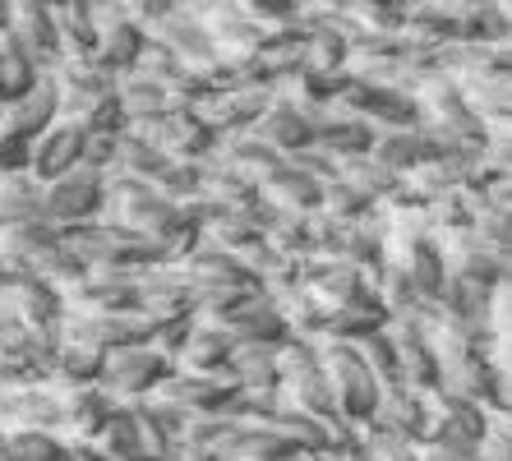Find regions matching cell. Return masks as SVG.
<instances>
[{"instance_id": "22", "label": "cell", "mask_w": 512, "mask_h": 461, "mask_svg": "<svg viewBox=\"0 0 512 461\" xmlns=\"http://www.w3.org/2000/svg\"><path fill=\"white\" fill-rule=\"evenodd\" d=\"M65 443L42 429H5L0 434V461H65Z\"/></svg>"}, {"instance_id": "19", "label": "cell", "mask_w": 512, "mask_h": 461, "mask_svg": "<svg viewBox=\"0 0 512 461\" xmlns=\"http://www.w3.org/2000/svg\"><path fill=\"white\" fill-rule=\"evenodd\" d=\"M116 102H120V111H125V120H143V116H162V111H171L167 83L148 79V74H139V70H130L116 83Z\"/></svg>"}, {"instance_id": "5", "label": "cell", "mask_w": 512, "mask_h": 461, "mask_svg": "<svg viewBox=\"0 0 512 461\" xmlns=\"http://www.w3.org/2000/svg\"><path fill=\"white\" fill-rule=\"evenodd\" d=\"M439 388L476 406H508V374L489 365L485 355H462L439 365Z\"/></svg>"}, {"instance_id": "25", "label": "cell", "mask_w": 512, "mask_h": 461, "mask_svg": "<svg viewBox=\"0 0 512 461\" xmlns=\"http://www.w3.org/2000/svg\"><path fill=\"white\" fill-rule=\"evenodd\" d=\"M134 438H139V457L143 461H162L171 448H176V438L153 420V411L143 402H134Z\"/></svg>"}, {"instance_id": "11", "label": "cell", "mask_w": 512, "mask_h": 461, "mask_svg": "<svg viewBox=\"0 0 512 461\" xmlns=\"http://www.w3.org/2000/svg\"><path fill=\"white\" fill-rule=\"evenodd\" d=\"M370 157H379L383 166H393L397 176H406V171H416L420 162H434V157H443V148L429 139L420 125H416V130H374Z\"/></svg>"}, {"instance_id": "18", "label": "cell", "mask_w": 512, "mask_h": 461, "mask_svg": "<svg viewBox=\"0 0 512 461\" xmlns=\"http://www.w3.org/2000/svg\"><path fill=\"white\" fill-rule=\"evenodd\" d=\"M263 240H268L273 254H282V259H310L314 254L310 213H282V208H273V217L263 222Z\"/></svg>"}, {"instance_id": "21", "label": "cell", "mask_w": 512, "mask_h": 461, "mask_svg": "<svg viewBox=\"0 0 512 461\" xmlns=\"http://www.w3.org/2000/svg\"><path fill=\"white\" fill-rule=\"evenodd\" d=\"M107 461H134L139 457V438H134V406H111V415L102 420V429L93 434V443Z\"/></svg>"}, {"instance_id": "4", "label": "cell", "mask_w": 512, "mask_h": 461, "mask_svg": "<svg viewBox=\"0 0 512 461\" xmlns=\"http://www.w3.org/2000/svg\"><path fill=\"white\" fill-rule=\"evenodd\" d=\"M0 291H5L10 309L19 314V323L28 332H56L60 319H65V296L51 282H42L37 272H10Z\"/></svg>"}, {"instance_id": "8", "label": "cell", "mask_w": 512, "mask_h": 461, "mask_svg": "<svg viewBox=\"0 0 512 461\" xmlns=\"http://www.w3.org/2000/svg\"><path fill=\"white\" fill-rule=\"evenodd\" d=\"M365 425L383 429V434H397V438H411V443H420V438L429 434V415H425L420 392L393 383V388H379V397H374V411H370V420H365Z\"/></svg>"}, {"instance_id": "6", "label": "cell", "mask_w": 512, "mask_h": 461, "mask_svg": "<svg viewBox=\"0 0 512 461\" xmlns=\"http://www.w3.org/2000/svg\"><path fill=\"white\" fill-rule=\"evenodd\" d=\"M84 125L79 120H51L47 130L33 139V153H28V176L33 180H56L65 176L70 166H79V153H84Z\"/></svg>"}, {"instance_id": "24", "label": "cell", "mask_w": 512, "mask_h": 461, "mask_svg": "<svg viewBox=\"0 0 512 461\" xmlns=\"http://www.w3.org/2000/svg\"><path fill=\"white\" fill-rule=\"evenodd\" d=\"M379 203H370L365 194H356L346 180H328L323 185V213L328 217H342V222H360V217H370Z\"/></svg>"}, {"instance_id": "26", "label": "cell", "mask_w": 512, "mask_h": 461, "mask_svg": "<svg viewBox=\"0 0 512 461\" xmlns=\"http://www.w3.org/2000/svg\"><path fill=\"white\" fill-rule=\"evenodd\" d=\"M416 457L420 461H476V443H462V438H448V434H429L416 443Z\"/></svg>"}, {"instance_id": "30", "label": "cell", "mask_w": 512, "mask_h": 461, "mask_svg": "<svg viewBox=\"0 0 512 461\" xmlns=\"http://www.w3.org/2000/svg\"><path fill=\"white\" fill-rule=\"evenodd\" d=\"M134 461H143V457H134Z\"/></svg>"}, {"instance_id": "9", "label": "cell", "mask_w": 512, "mask_h": 461, "mask_svg": "<svg viewBox=\"0 0 512 461\" xmlns=\"http://www.w3.org/2000/svg\"><path fill=\"white\" fill-rule=\"evenodd\" d=\"M231 346H236L231 332H222L217 323L194 319L190 332H185V342H180L176 355H171V369H180V374H217V369L227 365Z\"/></svg>"}, {"instance_id": "12", "label": "cell", "mask_w": 512, "mask_h": 461, "mask_svg": "<svg viewBox=\"0 0 512 461\" xmlns=\"http://www.w3.org/2000/svg\"><path fill=\"white\" fill-rule=\"evenodd\" d=\"M60 240V226L37 217V222H14L0 226V268L5 272H28V263Z\"/></svg>"}, {"instance_id": "2", "label": "cell", "mask_w": 512, "mask_h": 461, "mask_svg": "<svg viewBox=\"0 0 512 461\" xmlns=\"http://www.w3.org/2000/svg\"><path fill=\"white\" fill-rule=\"evenodd\" d=\"M167 369H171V360L157 346H148V342L116 346V351H107L102 369H97V388L107 392L116 406H134L167 379Z\"/></svg>"}, {"instance_id": "7", "label": "cell", "mask_w": 512, "mask_h": 461, "mask_svg": "<svg viewBox=\"0 0 512 461\" xmlns=\"http://www.w3.org/2000/svg\"><path fill=\"white\" fill-rule=\"evenodd\" d=\"M383 332H388V342H393V351H397V383L411 388V392L434 388V383H439V360H434V351L425 346L420 323L388 319L383 323Z\"/></svg>"}, {"instance_id": "23", "label": "cell", "mask_w": 512, "mask_h": 461, "mask_svg": "<svg viewBox=\"0 0 512 461\" xmlns=\"http://www.w3.org/2000/svg\"><path fill=\"white\" fill-rule=\"evenodd\" d=\"M356 346V355L365 360V369H370V379L379 383V388H393L397 383V351H393V342H388V332H370V337H360V342H351Z\"/></svg>"}, {"instance_id": "29", "label": "cell", "mask_w": 512, "mask_h": 461, "mask_svg": "<svg viewBox=\"0 0 512 461\" xmlns=\"http://www.w3.org/2000/svg\"><path fill=\"white\" fill-rule=\"evenodd\" d=\"M171 5H185V0H171Z\"/></svg>"}, {"instance_id": "3", "label": "cell", "mask_w": 512, "mask_h": 461, "mask_svg": "<svg viewBox=\"0 0 512 461\" xmlns=\"http://www.w3.org/2000/svg\"><path fill=\"white\" fill-rule=\"evenodd\" d=\"M102 213V171L93 166H70L65 176L47 180V194H42V217L56 226H79L93 222Z\"/></svg>"}, {"instance_id": "10", "label": "cell", "mask_w": 512, "mask_h": 461, "mask_svg": "<svg viewBox=\"0 0 512 461\" xmlns=\"http://www.w3.org/2000/svg\"><path fill=\"white\" fill-rule=\"evenodd\" d=\"M259 194L273 203V208H282V213H319L323 208V185L314 176H305V171H296L291 162L268 171V176L259 180Z\"/></svg>"}, {"instance_id": "16", "label": "cell", "mask_w": 512, "mask_h": 461, "mask_svg": "<svg viewBox=\"0 0 512 461\" xmlns=\"http://www.w3.org/2000/svg\"><path fill=\"white\" fill-rule=\"evenodd\" d=\"M42 194H47V185L33 180L28 171H5L0 176V226L37 222L42 217Z\"/></svg>"}, {"instance_id": "28", "label": "cell", "mask_w": 512, "mask_h": 461, "mask_svg": "<svg viewBox=\"0 0 512 461\" xmlns=\"http://www.w3.org/2000/svg\"><path fill=\"white\" fill-rule=\"evenodd\" d=\"M162 461H217V457H213V452H203V448H190V443H176V448H171Z\"/></svg>"}, {"instance_id": "20", "label": "cell", "mask_w": 512, "mask_h": 461, "mask_svg": "<svg viewBox=\"0 0 512 461\" xmlns=\"http://www.w3.org/2000/svg\"><path fill=\"white\" fill-rule=\"evenodd\" d=\"M28 272H37L42 282H51L60 291V296H74L79 286H84V277H88V263L74 254V249H65L56 240L51 249H42L33 263H28Z\"/></svg>"}, {"instance_id": "17", "label": "cell", "mask_w": 512, "mask_h": 461, "mask_svg": "<svg viewBox=\"0 0 512 461\" xmlns=\"http://www.w3.org/2000/svg\"><path fill=\"white\" fill-rule=\"evenodd\" d=\"M277 342H236L227 355V369L236 388H277V365H273Z\"/></svg>"}, {"instance_id": "27", "label": "cell", "mask_w": 512, "mask_h": 461, "mask_svg": "<svg viewBox=\"0 0 512 461\" xmlns=\"http://www.w3.org/2000/svg\"><path fill=\"white\" fill-rule=\"evenodd\" d=\"M286 162L296 166V171H305V176H314L319 185H328V180H337V157L333 153H323V148H300V153H291Z\"/></svg>"}, {"instance_id": "13", "label": "cell", "mask_w": 512, "mask_h": 461, "mask_svg": "<svg viewBox=\"0 0 512 461\" xmlns=\"http://www.w3.org/2000/svg\"><path fill=\"white\" fill-rule=\"evenodd\" d=\"M250 130L259 134L263 143H273L282 157H291V153H300V148H310V143H314L310 116H305V111H296V107H286V102H277V97L268 102V111L254 120Z\"/></svg>"}, {"instance_id": "1", "label": "cell", "mask_w": 512, "mask_h": 461, "mask_svg": "<svg viewBox=\"0 0 512 461\" xmlns=\"http://www.w3.org/2000/svg\"><path fill=\"white\" fill-rule=\"evenodd\" d=\"M314 342H319V374L333 392V411L346 415L351 425H365L374 411V397H379V383L370 379L365 360L351 342H323V337H314Z\"/></svg>"}, {"instance_id": "15", "label": "cell", "mask_w": 512, "mask_h": 461, "mask_svg": "<svg viewBox=\"0 0 512 461\" xmlns=\"http://www.w3.org/2000/svg\"><path fill=\"white\" fill-rule=\"evenodd\" d=\"M143 28L134 24V19H125L120 14L116 24H102L97 28V47H93V60L102 65L107 74H116V70H134V60H139V51H143Z\"/></svg>"}, {"instance_id": "14", "label": "cell", "mask_w": 512, "mask_h": 461, "mask_svg": "<svg viewBox=\"0 0 512 461\" xmlns=\"http://www.w3.org/2000/svg\"><path fill=\"white\" fill-rule=\"evenodd\" d=\"M337 180H346L356 194H365L370 203H383L388 194L402 190V176L393 166H383L379 157L370 153H351V157H337Z\"/></svg>"}]
</instances>
